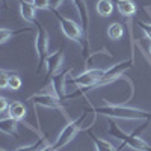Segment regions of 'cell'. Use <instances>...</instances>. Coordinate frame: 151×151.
Segmentation results:
<instances>
[{
    "label": "cell",
    "mask_w": 151,
    "mask_h": 151,
    "mask_svg": "<svg viewBox=\"0 0 151 151\" xmlns=\"http://www.w3.org/2000/svg\"><path fill=\"white\" fill-rule=\"evenodd\" d=\"M20 14L23 17V20H26L29 23H35L38 18H36V8L30 3H24V2H20Z\"/></svg>",
    "instance_id": "obj_13"
},
{
    "label": "cell",
    "mask_w": 151,
    "mask_h": 151,
    "mask_svg": "<svg viewBox=\"0 0 151 151\" xmlns=\"http://www.w3.org/2000/svg\"><path fill=\"white\" fill-rule=\"evenodd\" d=\"M53 12V15L56 17V20H58V23H59V26H60V30H62V33H64L68 40H71V41H76L80 47H82V50H83V44H82V35L85 33L83 32V29H82V26H79L76 21H73V20H70V18H67V17H64V15H60L58 11H52Z\"/></svg>",
    "instance_id": "obj_6"
},
{
    "label": "cell",
    "mask_w": 151,
    "mask_h": 151,
    "mask_svg": "<svg viewBox=\"0 0 151 151\" xmlns=\"http://www.w3.org/2000/svg\"><path fill=\"white\" fill-rule=\"evenodd\" d=\"M17 127H18V119H14L12 116H8V118H2L0 119V130L5 134H9V136H18V132H17Z\"/></svg>",
    "instance_id": "obj_12"
},
{
    "label": "cell",
    "mask_w": 151,
    "mask_h": 151,
    "mask_svg": "<svg viewBox=\"0 0 151 151\" xmlns=\"http://www.w3.org/2000/svg\"><path fill=\"white\" fill-rule=\"evenodd\" d=\"M71 68H67L65 71L62 73H56L55 76L50 80H52V89L55 91V94L64 101V100H67V94H65V83H67V76L70 74Z\"/></svg>",
    "instance_id": "obj_10"
},
{
    "label": "cell",
    "mask_w": 151,
    "mask_h": 151,
    "mask_svg": "<svg viewBox=\"0 0 151 151\" xmlns=\"http://www.w3.org/2000/svg\"><path fill=\"white\" fill-rule=\"evenodd\" d=\"M89 137H91V141L94 142V147H95L97 151H121L115 145H112L109 141H104V139H101V137H97L91 132H89Z\"/></svg>",
    "instance_id": "obj_14"
},
{
    "label": "cell",
    "mask_w": 151,
    "mask_h": 151,
    "mask_svg": "<svg viewBox=\"0 0 151 151\" xmlns=\"http://www.w3.org/2000/svg\"><path fill=\"white\" fill-rule=\"evenodd\" d=\"M11 73H12V71H6V70H2V71H0V88H2V89L8 88Z\"/></svg>",
    "instance_id": "obj_21"
},
{
    "label": "cell",
    "mask_w": 151,
    "mask_h": 151,
    "mask_svg": "<svg viewBox=\"0 0 151 151\" xmlns=\"http://www.w3.org/2000/svg\"><path fill=\"white\" fill-rule=\"evenodd\" d=\"M104 71L106 70H86V71H83L82 74H79V76H76V77H71V79H68L67 82L68 83H71V85H74V86H77V88H80V89L77 91V92H74V94H70V95H67V98H73V97H77V95H80V94H85L86 91H89V89H92V88L98 83V80L103 77V74H104Z\"/></svg>",
    "instance_id": "obj_2"
},
{
    "label": "cell",
    "mask_w": 151,
    "mask_h": 151,
    "mask_svg": "<svg viewBox=\"0 0 151 151\" xmlns=\"http://www.w3.org/2000/svg\"><path fill=\"white\" fill-rule=\"evenodd\" d=\"M124 35V30H122V24L121 23H112L110 26L107 27V36L113 41H118L121 40Z\"/></svg>",
    "instance_id": "obj_19"
},
{
    "label": "cell",
    "mask_w": 151,
    "mask_h": 151,
    "mask_svg": "<svg viewBox=\"0 0 151 151\" xmlns=\"http://www.w3.org/2000/svg\"><path fill=\"white\" fill-rule=\"evenodd\" d=\"M36 26V35H35V50L38 55V70L36 73H41L42 67L45 65V60L48 58V47H50V38H48V32L45 30V27L40 21L33 23Z\"/></svg>",
    "instance_id": "obj_5"
},
{
    "label": "cell",
    "mask_w": 151,
    "mask_h": 151,
    "mask_svg": "<svg viewBox=\"0 0 151 151\" xmlns=\"http://www.w3.org/2000/svg\"><path fill=\"white\" fill-rule=\"evenodd\" d=\"M41 144H42V139L36 141V142H33V144H30V145H24V147H20V148H17L15 151H38V147H40Z\"/></svg>",
    "instance_id": "obj_22"
},
{
    "label": "cell",
    "mask_w": 151,
    "mask_h": 151,
    "mask_svg": "<svg viewBox=\"0 0 151 151\" xmlns=\"http://www.w3.org/2000/svg\"><path fill=\"white\" fill-rule=\"evenodd\" d=\"M97 12L101 17H109L113 12V2L112 0H98L97 2Z\"/></svg>",
    "instance_id": "obj_17"
},
{
    "label": "cell",
    "mask_w": 151,
    "mask_h": 151,
    "mask_svg": "<svg viewBox=\"0 0 151 151\" xmlns=\"http://www.w3.org/2000/svg\"><path fill=\"white\" fill-rule=\"evenodd\" d=\"M107 133L113 137H116L118 141H121L122 145H127L136 151H151V147L142 139L137 134H129L125 133L124 130H121V127L113 122V121H109V125H107Z\"/></svg>",
    "instance_id": "obj_3"
},
{
    "label": "cell",
    "mask_w": 151,
    "mask_h": 151,
    "mask_svg": "<svg viewBox=\"0 0 151 151\" xmlns=\"http://www.w3.org/2000/svg\"><path fill=\"white\" fill-rule=\"evenodd\" d=\"M95 113L110 118H118V119H134V121H150L151 122V112L136 109V107H127L122 104H107L101 107H94Z\"/></svg>",
    "instance_id": "obj_1"
},
{
    "label": "cell",
    "mask_w": 151,
    "mask_h": 151,
    "mask_svg": "<svg viewBox=\"0 0 151 151\" xmlns=\"http://www.w3.org/2000/svg\"><path fill=\"white\" fill-rule=\"evenodd\" d=\"M116 6L119 14L124 17H132L136 12V5L133 3V0H116Z\"/></svg>",
    "instance_id": "obj_16"
},
{
    "label": "cell",
    "mask_w": 151,
    "mask_h": 151,
    "mask_svg": "<svg viewBox=\"0 0 151 151\" xmlns=\"http://www.w3.org/2000/svg\"><path fill=\"white\" fill-rule=\"evenodd\" d=\"M62 62H64V50H58V52L48 55L47 60H45V67H47V76L48 79H52L53 76L60 70Z\"/></svg>",
    "instance_id": "obj_11"
},
{
    "label": "cell",
    "mask_w": 151,
    "mask_h": 151,
    "mask_svg": "<svg viewBox=\"0 0 151 151\" xmlns=\"http://www.w3.org/2000/svg\"><path fill=\"white\" fill-rule=\"evenodd\" d=\"M8 109H9L8 100H6L5 97H2V98H0V112H2V113H5V112H8Z\"/></svg>",
    "instance_id": "obj_25"
},
{
    "label": "cell",
    "mask_w": 151,
    "mask_h": 151,
    "mask_svg": "<svg viewBox=\"0 0 151 151\" xmlns=\"http://www.w3.org/2000/svg\"><path fill=\"white\" fill-rule=\"evenodd\" d=\"M133 67V59H125V60H121L118 62V64H115L113 67L107 68L103 74V77L98 80V83L92 88V89H95V88H101L104 85H109V83H113L115 80L121 79L122 73H125L127 70H130Z\"/></svg>",
    "instance_id": "obj_7"
},
{
    "label": "cell",
    "mask_w": 151,
    "mask_h": 151,
    "mask_svg": "<svg viewBox=\"0 0 151 151\" xmlns=\"http://www.w3.org/2000/svg\"><path fill=\"white\" fill-rule=\"evenodd\" d=\"M62 3H64V0H50V11H58Z\"/></svg>",
    "instance_id": "obj_26"
},
{
    "label": "cell",
    "mask_w": 151,
    "mask_h": 151,
    "mask_svg": "<svg viewBox=\"0 0 151 151\" xmlns=\"http://www.w3.org/2000/svg\"><path fill=\"white\" fill-rule=\"evenodd\" d=\"M40 151H55V150H53V147H52V145H45V147H44V148H41Z\"/></svg>",
    "instance_id": "obj_27"
},
{
    "label": "cell",
    "mask_w": 151,
    "mask_h": 151,
    "mask_svg": "<svg viewBox=\"0 0 151 151\" xmlns=\"http://www.w3.org/2000/svg\"><path fill=\"white\" fill-rule=\"evenodd\" d=\"M150 52H151V47H150Z\"/></svg>",
    "instance_id": "obj_29"
},
{
    "label": "cell",
    "mask_w": 151,
    "mask_h": 151,
    "mask_svg": "<svg viewBox=\"0 0 151 151\" xmlns=\"http://www.w3.org/2000/svg\"><path fill=\"white\" fill-rule=\"evenodd\" d=\"M137 26H139L144 32H145V35H147V38L148 40H151V23H144V21H137Z\"/></svg>",
    "instance_id": "obj_23"
},
{
    "label": "cell",
    "mask_w": 151,
    "mask_h": 151,
    "mask_svg": "<svg viewBox=\"0 0 151 151\" xmlns=\"http://www.w3.org/2000/svg\"><path fill=\"white\" fill-rule=\"evenodd\" d=\"M29 101H32L35 106H44L48 109H56V110H64V104H62V100L55 94V91H41V92H36L30 97H27Z\"/></svg>",
    "instance_id": "obj_8"
},
{
    "label": "cell",
    "mask_w": 151,
    "mask_h": 151,
    "mask_svg": "<svg viewBox=\"0 0 151 151\" xmlns=\"http://www.w3.org/2000/svg\"><path fill=\"white\" fill-rule=\"evenodd\" d=\"M33 6L36 9H50V0H35Z\"/></svg>",
    "instance_id": "obj_24"
},
{
    "label": "cell",
    "mask_w": 151,
    "mask_h": 151,
    "mask_svg": "<svg viewBox=\"0 0 151 151\" xmlns=\"http://www.w3.org/2000/svg\"><path fill=\"white\" fill-rule=\"evenodd\" d=\"M0 151H8V150H5V148H2V150H0Z\"/></svg>",
    "instance_id": "obj_28"
},
{
    "label": "cell",
    "mask_w": 151,
    "mask_h": 151,
    "mask_svg": "<svg viewBox=\"0 0 151 151\" xmlns=\"http://www.w3.org/2000/svg\"><path fill=\"white\" fill-rule=\"evenodd\" d=\"M32 29L30 27H24V29H20V30H11L8 27H2L0 29V42L5 44L9 38L15 36V35H20V33H24V32H30Z\"/></svg>",
    "instance_id": "obj_18"
},
{
    "label": "cell",
    "mask_w": 151,
    "mask_h": 151,
    "mask_svg": "<svg viewBox=\"0 0 151 151\" xmlns=\"http://www.w3.org/2000/svg\"><path fill=\"white\" fill-rule=\"evenodd\" d=\"M26 106H24L21 101H12L9 104V109H8V113H9V116H12L14 119H18L21 121L24 116H26Z\"/></svg>",
    "instance_id": "obj_15"
},
{
    "label": "cell",
    "mask_w": 151,
    "mask_h": 151,
    "mask_svg": "<svg viewBox=\"0 0 151 151\" xmlns=\"http://www.w3.org/2000/svg\"><path fill=\"white\" fill-rule=\"evenodd\" d=\"M86 115H88V112L86 110H83V113L77 118V119H74V121H70L65 127H64V130H62L60 133H59V136H58V139L55 141V144H52V147H53V150L55 151H59V150H62L65 145H68L74 137H76V134H77L80 130H82V127H83V122H85V119H86Z\"/></svg>",
    "instance_id": "obj_4"
},
{
    "label": "cell",
    "mask_w": 151,
    "mask_h": 151,
    "mask_svg": "<svg viewBox=\"0 0 151 151\" xmlns=\"http://www.w3.org/2000/svg\"><path fill=\"white\" fill-rule=\"evenodd\" d=\"M8 88H11V89H14V91H17V89L21 88V79H20V76L17 73H11Z\"/></svg>",
    "instance_id": "obj_20"
},
{
    "label": "cell",
    "mask_w": 151,
    "mask_h": 151,
    "mask_svg": "<svg viewBox=\"0 0 151 151\" xmlns=\"http://www.w3.org/2000/svg\"><path fill=\"white\" fill-rule=\"evenodd\" d=\"M74 3L76 9L79 12L80 17V26L85 32V48H83V56L88 58V53H89V11H88V5L86 0H71Z\"/></svg>",
    "instance_id": "obj_9"
}]
</instances>
